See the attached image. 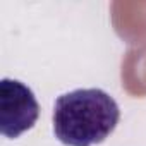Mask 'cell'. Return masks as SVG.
<instances>
[{"label": "cell", "instance_id": "1", "mask_svg": "<svg viewBox=\"0 0 146 146\" xmlns=\"http://www.w3.org/2000/svg\"><path fill=\"white\" fill-rule=\"evenodd\" d=\"M119 120V103L100 88L72 90L53 103V134L65 146L100 144L115 131Z\"/></svg>", "mask_w": 146, "mask_h": 146}, {"label": "cell", "instance_id": "2", "mask_svg": "<svg viewBox=\"0 0 146 146\" xmlns=\"http://www.w3.org/2000/svg\"><path fill=\"white\" fill-rule=\"evenodd\" d=\"M40 117L38 100L29 86L17 79L0 81V131L9 139L29 131Z\"/></svg>", "mask_w": 146, "mask_h": 146}]
</instances>
